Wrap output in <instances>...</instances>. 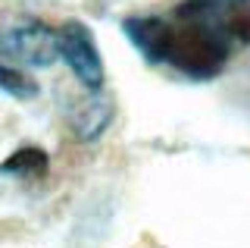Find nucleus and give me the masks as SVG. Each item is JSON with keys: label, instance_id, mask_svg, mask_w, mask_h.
<instances>
[{"label": "nucleus", "instance_id": "1", "mask_svg": "<svg viewBox=\"0 0 250 248\" xmlns=\"http://www.w3.org/2000/svg\"><path fill=\"white\" fill-rule=\"evenodd\" d=\"M122 32L147 63L188 79H216L234 48L250 44V0H185L172 16H131Z\"/></svg>", "mask_w": 250, "mask_h": 248}, {"label": "nucleus", "instance_id": "2", "mask_svg": "<svg viewBox=\"0 0 250 248\" xmlns=\"http://www.w3.org/2000/svg\"><path fill=\"white\" fill-rule=\"evenodd\" d=\"M57 50L84 88L91 91L104 88V60H100V50L94 44V35L88 32V25L66 22L57 32Z\"/></svg>", "mask_w": 250, "mask_h": 248}, {"label": "nucleus", "instance_id": "3", "mask_svg": "<svg viewBox=\"0 0 250 248\" xmlns=\"http://www.w3.org/2000/svg\"><path fill=\"white\" fill-rule=\"evenodd\" d=\"M0 50L6 57H16L22 63L31 66H50L60 57L57 50V35L44 25H25V28H13V32L0 35Z\"/></svg>", "mask_w": 250, "mask_h": 248}, {"label": "nucleus", "instance_id": "4", "mask_svg": "<svg viewBox=\"0 0 250 248\" xmlns=\"http://www.w3.org/2000/svg\"><path fill=\"white\" fill-rule=\"evenodd\" d=\"M0 88H3L6 95L19 98V100H28V98L38 95V85L31 82L25 73H19V69H13L6 63H0Z\"/></svg>", "mask_w": 250, "mask_h": 248}, {"label": "nucleus", "instance_id": "5", "mask_svg": "<svg viewBox=\"0 0 250 248\" xmlns=\"http://www.w3.org/2000/svg\"><path fill=\"white\" fill-rule=\"evenodd\" d=\"M47 170V154L38 151V148H25V151H16L10 160L3 164V173H44Z\"/></svg>", "mask_w": 250, "mask_h": 248}]
</instances>
